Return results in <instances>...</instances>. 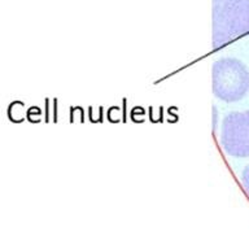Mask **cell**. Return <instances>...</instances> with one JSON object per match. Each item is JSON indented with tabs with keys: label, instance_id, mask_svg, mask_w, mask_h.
Here are the masks:
<instances>
[{
	"label": "cell",
	"instance_id": "1",
	"mask_svg": "<svg viewBox=\"0 0 249 249\" xmlns=\"http://www.w3.org/2000/svg\"><path fill=\"white\" fill-rule=\"evenodd\" d=\"M213 48L249 34V0H212Z\"/></svg>",
	"mask_w": 249,
	"mask_h": 249
},
{
	"label": "cell",
	"instance_id": "2",
	"mask_svg": "<svg viewBox=\"0 0 249 249\" xmlns=\"http://www.w3.org/2000/svg\"><path fill=\"white\" fill-rule=\"evenodd\" d=\"M212 89L225 103L241 100L249 92V70L237 58H219L212 66Z\"/></svg>",
	"mask_w": 249,
	"mask_h": 249
},
{
	"label": "cell",
	"instance_id": "3",
	"mask_svg": "<svg viewBox=\"0 0 249 249\" xmlns=\"http://www.w3.org/2000/svg\"><path fill=\"white\" fill-rule=\"evenodd\" d=\"M221 145L229 156L249 157V109L231 112L225 117L221 127Z\"/></svg>",
	"mask_w": 249,
	"mask_h": 249
},
{
	"label": "cell",
	"instance_id": "4",
	"mask_svg": "<svg viewBox=\"0 0 249 249\" xmlns=\"http://www.w3.org/2000/svg\"><path fill=\"white\" fill-rule=\"evenodd\" d=\"M241 183H243V187H244L245 192L249 196V165L244 167V170L241 173Z\"/></svg>",
	"mask_w": 249,
	"mask_h": 249
}]
</instances>
